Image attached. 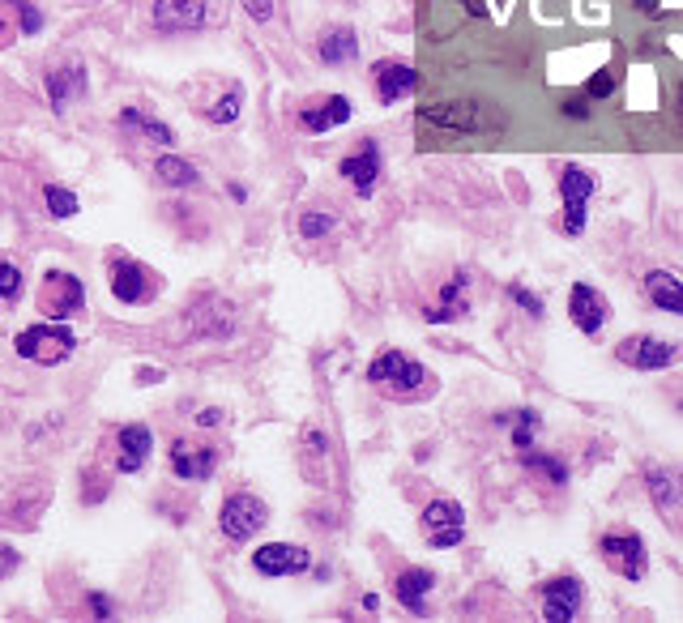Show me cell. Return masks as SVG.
<instances>
[{
    "mask_svg": "<svg viewBox=\"0 0 683 623\" xmlns=\"http://www.w3.org/2000/svg\"><path fill=\"white\" fill-rule=\"evenodd\" d=\"M73 346H77L73 329H65L60 321L56 325H30V329L18 333V355L30 359V363H39V367L65 363L73 355Z\"/></svg>",
    "mask_w": 683,
    "mask_h": 623,
    "instance_id": "obj_1",
    "label": "cell"
},
{
    "mask_svg": "<svg viewBox=\"0 0 683 623\" xmlns=\"http://www.w3.org/2000/svg\"><path fill=\"white\" fill-rule=\"evenodd\" d=\"M368 380L380 385V389L397 393V397H406V393H415V389L427 385V372H423V363L402 355V350H385V355H376V363L368 367Z\"/></svg>",
    "mask_w": 683,
    "mask_h": 623,
    "instance_id": "obj_2",
    "label": "cell"
},
{
    "mask_svg": "<svg viewBox=\"0 0 683 623\" xmlns=\"http://www.w3.org/2000/svg\"><path fill=\"white\" fill-rule=\"evenodd\" d=\"M265 521H269V508H265L261 495H252V491H235L218 513L222 534H227L231 542H248L252 534H261Z\"/></svg>",
    "mask_w": 683,
    "mask_h": 623,
    "instance_id": "obj_3",
    "label": "cell"
},
{
    "mask_svg": "<svg viewBox=\"0 0 683 623\" xmlns=\"http://www.w3.org/2000/svg\"><path fill=\"white\" fill-rule=\"evenodd\" d=\"M82 308H86V286L73 274H65V269H47L39 286V312L52 316V321H65V316Z\"/></svg>",
    "mask_w": 683,
    "mask_h": 623,
    "instance_id": "obj_4",
    "label": "cell"
},
{
    "mask_svg": "<svg viewBox=\"0 0 683 623\" xmlns=\"http://www.w3.org/2000/svg\"><path fill=\"white\" fill-rule=\"evenodd\" d=\"M598 551H602V559H607V564H611L624 581H641V577H645V542H641V534H632V530H611V534H602Z\"/></svg>",
    "mask_w": 683,
    "mask_h": 623,
    "instance_id": "obj_5",
    "label": "cell"
},
{
    "mask_svg": "<svg viewBox=\"0 0 683 623\" xmlns=\"http://www.w3.org/2000/svg\"><path fill=\"white\" fill-rule=\"evenodd\" d=\"M560 193H564V231L581 235L585 231V210H590V197H594V175L581 171V167H564Z\"/></svg>",
    "mask_w": 683,
    "mask_h": 623,
    "instance_id": "obj_6",
    "label": "cell"
},
{
    "mask_svg": "<svg viewBox=\"0 0 683 623\" xmlns=\"http://www.w3.org/2000/svg\"><path fill=\"white\" fill-rule=\"evenodd\" d=\"M423 534L432 547H457L466 534V517H462V504L453 500H432L423 508Z\"/></svg>",
    "mask_w": 683,
    "mask_h": 623,
    "instance_id": "obj_7",
    "label": "cell"
},
{
    "mask_svg": "<svg viewBox=\"0 0 683 623\" xmlns=\"http://www.w3.org/2000/svg\"><path fill=\"white\" fill-rule=\"evenodd\" d=\"M615 355H619V363L637 367V372H662V367L675 363V346L649 338V333H641V338H624V342H619Z\"/></svg>",
    "mask_w": 683,
    "mask_h": 623,
    "instance_id": "obj_8",
    "label": "cell"
},
{
    "mask_svg": "<svg viewBox=\"0 0 683 623\" xmlns=\"http://www.w3.org/2000/svg\"><path fill=\"white\" fill-rule=\"evenodd\" d=\"M581 602H585V585L577 577H555L543 589V619L551 623H568L581 615Z\"/></svg>",
    "mask_w": 683,
    "mask_h": 623,
    "instance_id": "obj_9",
    "label": "cell"
},
{
    "mask_svg": "<svg viewBox=\"0 0 683 623\" xmlns=\"http://www.w3.org/2000/svg\"><path fill=\"white\" fill-rule=\"evenodd\" d=\"M111 295L124 303H146L154 295V274L146 265H137L133 257L111 261Z\"/></svg>",
    "mask_w": 683,
    "mask_h": 623,
    "instance_id": "obj_10",
    "label": "cell"
},
{
    "mask_svg": "<svg viewBox=\"0 0 683 623\" xmlns=\"http://www.w3.org/2000/svg\"><path fill=\"white\" fill-rule=\"evenodd\" d=\"M252 568H257L261 577H291V572L308 568V551L291 547V542H265V547L252 555Z\"/></svg>",
    "mask_w": 683,
    "mask_h": 623,
    "instance_id": "obj_11",
    "label": "cell"
},
{
    "mask_svg": "<svg viewBox=\"0 0 683 623\" xmlns=\"http://www.w3.org/2000/svg\"><path fill=\"white\" fill-rule=\"evenodd\" d=\"M568 316H573V325L581 329V333H594L607 325V299H602L594 286H585V282H577L573 286V295H568Z\"/></svg>",
    "mask_w": 683,
    "mask_h": 623,
    "instance_id": "obj_12",
    "label": "cell"
},
{
    "mask_svg": "<svg viewBox=\"0 0 683 623\" xmlns=\"http://www.w3.org/2000/svg\"><path fill=\"white\" fill-rule=\"evenodd\" d=\"M171 466H176L180 478H210L218 466V449L197 440H176L171 444Z\"/></svg>",
    "mask_w": 683,
    "mask_h": 623,
    "instance_id": "obj_13",
    "label": "cell"
},
{
    "mask_svg": "<svg viewBox=\"0 0 683 623\" xmlns=\"http://www.w3.org/2000/svg\"><path fill=\"white\" fill-rule=\"evenodd\" d=\"M150 449H154L150 427H141V423L120 427V431H116V470L137 474V470H141V461L150 457Z\"/></svg>",
    "mask_w": 683,
    "mask_h": 623,
    "instance_id": "obj_14",
    "label": "cell"
},
{
    "mask_svg": "<svg viewBox=\"0 0 683 623\" xmlns=\"http://www.w3.org/2000/svg\"><path fill=\"white\" fill-rule=\"evenodd\" d=\"M342 175L355 184V193H372L376 180H380V150L376 141H363L351 154L342 158Z\"/></svg>",
    "mask_w": 683,
    "mask_h": 623,
    "instance_id": "obj_15",
    "label": "cell"
},
{
    "mask_svg": "<svg viewBox=\"0 0 683 623\" xmlns=\"http://www.w3.org/2000/svg\"><path fill=\"white\" fill-rule=\"evenodd\" d=\"M346 120H351V103H346L342 94H333V99H325V103L299 107V129L304 133H329V129H338V124H346Z\"/></svg>",
    "mask_w": 683,
    "mask_h": 623,
    "instance_id": "obj_16",
    "label": "cell"
},
{
    "mask_svg": "<svg viewBox=\"0 0 683 623\" xmlns=\"http://www.w3.org/2000/svg\"><path fill=\"white\" fill-rule=\"evenodd\" d=\"M205 18V0H158L154 22L163 30H193Z\"/></svg>",
    "mask_w": 683,
    "mask_h": 623,
    "instance_id": "obj_17",
    "label": "cell"
},
{
    "mask_svg": "<svg viewBox=\"0 0 683 623\" xmlns=\"http://www.w3.org/2000/svg\"><path fill=\"white\" fill-rule=\"evenodd\" d=\"M415 69L410 65H393V60H385V65H376V94H380V103H397V99H406L410 90H415Z\"/></svg>",
    "mask_w": 683,
    "mask_h": 623,
    "instance_id": "obj_18",
    "label": "cell"
},
{
    "mask_svg": "<svg viewBox=\"0 0 683 623\" xmlns=\"http://www.w3.org/2000/svg\"><path fill=\"white\" fill-rule=\"evenodd\" d=\"M645 295L654 299L662 312L683 316V282L675 274H666V269H654V274L645 278Z\"/></svg>",
    "mask_w": 683,
    "mask_h": 623,
    "instance_id": "obj_19",
    "label": "cell"
},
{
    "mask_svg": "<svg viewBox=\"0 0 683 623\" xmlns=\"http://www.w3.org/2000/svg\"><path fill=\"white\" fill-rule=\"evenodd\" d=\"M432 585H436L432 568H406L402 577L393 581V594H397L402 606H410V611H423V598H427V589Z\"/></svg>",
    "mask_w": 683,
    "mask_h": 623,
    "instance_id": "obj_20",
    "label": "cell"
},
{
    "mask_svg": "<svg viewBox=\"0 0 683 623\" xmlns=\"http://www.w3.org/2000/svg\"><path fill=\"white\" fill-rule=\"evenodd\" d=\"M359 56V39L351 26H333L321 35V60L325 65H346V60Z\"/></svg>",
    "mask_w": 683,
    "mask_h": 623,
    "instance_id": "obj_21",
    "label": "cell"
},
{
    "mask_svg": "<svg viewBox=\"0 0 683 623\" xmlns=\"http://www.w3.org/2000/svg\"><path fill=\"white\" fill-rule=\"evenodd\" d=\"M299 461H304V474L312 478V483H325V461H329V440L321 436V431H316V427H308L304 431V440H299Z\"/></svg>",
    "mask_w": 683,
    "mask_h": 623,
    "instance_id": "obj_22",
    "label": "cell"
},
{
    "mask_svg": "<svg viewBox=\"0 0 683 623\" xmlns=\"http://www.w3.org/2000/svg\"><path fill=\"white\" fill-rule=\"evenodd\" d=\"M82 90H86V69L82 65H69V69L47 73V94H52V107L73 103Z\"/></svg>",
    "mask_w": 683,
    "mask_h": 623,
    "instance_id": "obj_23",
    "label": "cell"
},
{
    "mask_svg": "<svg viewBox=\"0 0 683 623\" xmlns=\"http://www.w3.org/2000/svg\"><path fill=\"white\" fill-rule=\"evenodd\" d=\"M645 483H649V491H654V500H658L662 513H671V508L683 500V478H679V474H671V470H662V466H645Z\"/></svg>",
    "mask_w": 683,
    "mask_h": 623,
    "instance_id": "obj_24",
    "label": "cell"
},
{
    "mask_svg": "<svg viewBox=\"0 0 683 623\" xmlns=\"http://www.w3.org/2000/svg\"><path fill=\"white\" fill-rule=\"evenodd\" d=\"M462 291H466V274H457V278L440 291V308H427V321H453V316H462V312H466Z\"/></svg>",
    "mask_w": 683,
    "mask_h": 623,
    "instance_id": "obj_25",
    "label": "cell"
},
{
    "mask_svg": "<svg viewBox=\"0 0 683 623\" xmlns=\"http://www.w3.org/2000/svg\"><path fill=\"white\" fill-rule=\"evenodd\" d=\"M154 171H158V180H163L167 188H193L197 184V167L184 163V158H176V154H163L154 163Z\"/></svg>",
    "mask_w": 683,
    "mask_h": 623,
    "instance_id": "obj_26",
    "label": "cell"
},
{
    "mask_svg": "<svg viewBox=\"0 0 683 623\" xmlns=\"http://www.w3.org/2000/svg\"><path fill=\"white\" fill-rule=\"evenodd\" d=\"M120 124H124V129H137V133H146V137H154V141H163V146H171V141H176V133H171L167 124H158V120H146V116H141V111H133V107H124Z\"/></svg>",
    "mask_w": 683,
    "mask_h": 623,
    "instance_id": "obj_27",
    "label": "cell"
},
{
    "mask_svg": "<svg viewBox=\"0 0 683 623\" xmlns=\"http://www.w3.org/2000/svg\"><path fill=\"white\" fill-rule=\"evenodd\" d=\"M526 466H530L534 474L551 478L555 487H564V483H568V470H564V461H560V457H543V453H530V457H526Z\"/></svg>",
    "mask_w": 683,
    "mask_h": 623,
    "instance_id": "obj_28",
    "label": "cell"
},
{
    "mask_svg": "<svg viewBox=\"0 0 683 623\" xmlns=\"http://www.w3.org/2000/svg\"><path fill=\"white\" fill-rule=\"evenodd\" d=\"M534 431H538V414L534 410H517L513 414V444H517V449H530Z\"/></svg>",
    "mask_w": 683,
    "mask_h": 623,
    "instance_id": "obj_29",
    "label": "cell"
},
{
    "mask_svg": "<svg viewBox=\"0 0 683 623\" xmlns=\"http://www.w3.org/2000/svg\"><path fill=\"white\" fill-rule=\"evenodd\" d=\"M47 210H52L56 218H73L77 214V197L69 193V188H47Z\"/></svg>",
    "mask_w": 683,
    "mask_h": 623,
    "instance_id": "obj_30",
    "label": "cell"
},
{
    "mask_svg": "<svg viewBox=\"0 0 683 623\" xmlns=\"http://www.w3.org/2000/svg\"><path fill=\"white\" fill-rule=\"evenodd\" d=\"M9 5H13V13H18V26L26 30V35H39V30H43V13L30 5V0H9Z\"/></svg>",
    "mask_w": 683,
    "mask_h": 623,
    "instance_id": "obj_31",
    "label": "cell"
},
{
    "mask_svg": "<svg viewBox=\"0 0 683 623\" xmlns=\"http://www.w3.org/2000/svg\"><path fill=\"white\" fill-rule=\"evenodd\" d=\"M235 116H240V90H227L222 94V103L210 111V124H231Z\"/></svg>",
    "mask_w": 683,
    "mask_h": 623,
    "instance_id": "obj_32",
    "label": "cell"
},
{
    "mask_svg": "<svg viewBox=\"0 0 683 623\" xmlns=\"http://www.w3.org/2000/svg\"><path fill=\"white\" fill-rule=\"evenodd\" d=\"M329 231H333V218L329 214H304V218H299V235H304V239H321Z\"/></svg>",
    "mask_w": 683,
    "mask_h": 623,
    "instance_id": "obj_33",
    "label": "cell"
},
{
    "mask_svg": "<svg viewBox=\"0 0 683 623\" xmlns=\"http://www.w3.org/2000/svg\"><path fill=\"white\" fill-rule=\"evenodd\" d=\"M18 13H13L9 0H0V47H9L13 39H18Z\"/></svg>",
    "mask_w": 683,
    "mask_h": 623,
    "instance_id": "obj_34",
    "label": "cell"
},
{
    "mask_svg": "<svg viewBox=\"0 0 683 623\" xmlns=\"http://www.w3.org/2000/svg\"><path fill=\"white\" fill-rule=\"evenodd\" d=\"M22 295V274L9 261H0V299H18Z\"/></svg>",
    "mask_w": 683,
    "mask_h": 623,
    "instance_id": "obj_35",
    "label": "cell"
},
{
    "mask_svg": "<svg viewBox=\"0 0 683 623\" xmlns=\"http://www.w3.org/2000/svg\"><path fill=\"white\" fill-rule=\"evenodd\" d=\"M508 295H513L517 303H521V308H526L530 316H543V303H538L530 291H526V286H508Z\"/></svg>",
    "mask_w": 683,
    "mask_h": 623,
    "instance_id": "obj_36",
    "label": "cell"
},
{
    "mask_svg": "<svg viewBox=\"0 0 683 623\" xmlns=\"http://www.w3.org/2000/svg\"><path fill=\"white\" fill-rule=\"evenodd\" d=\"M244 9H248V18H257V22L274 18V0H244Z\"/></svg>",
    "mask_w": 683,
    "mask_h": 623,
    "instance_id": "obj_37",
    "label": "cell"
},
{
    "mask_svg": "<svg viewBox=\"0 0 683 623\" xmlns=\"http://www.w3.org/2000/svg\"><path fill=\"white\" fill-rule=\"evenodd\" d=\"M590 94H594V99H607V94H611V69H602V73L590 77Z\"/></svg>",
    "mask_w": 683,
    "mask_h": 623,
    "instance_id": "obj_38",
    "label": "cell"
},
{
    "mask_svg": "<svg viewBox=\"0 0 683 623\" xmlns=\"http://www.w3.org/2000/svg\"><path fill=\"white\" fill-rule=\"evenodd\" d=\"M13 568H18V551L0 542V577H13Z\"/></svg>",
    "mask_w": 683,
    "mask_h": 623,
    "instance_id": "obj_39",
    "label": "cell"
},
{
    "mask_svg": "<svg viewBox=\"0 0 683 623\" xmlns=\"http://www.w3.org/2000/svg\"><path fill=\"white\" fill-rule=\"evenodd\" d=\"M90 602H94V611H99V615H103V619H107V615H111V606H107V598H103V594H94V598H90Z\"/></svg>",
    "mask_w": 683,
    "mask_h": 623,
    "instance_id": "obj_40",
    "label": "cell"
},
{
    "mask_svg": "<svg viewBox=\"0 0 683 623\" xmlns=\"http://www.w3.org/2000/svg\"><path fill=\"white\" fill-rule=\"evenodd\" d=\"M632 5H637V9H641V13H654V9H658V5H662V0H632Z\"/></svg>",
    "mask_w": 683,
    "mask_h": 623,
    "instance_id": "obj_41",
    "label": "cell"
},
{
    "mask_svg": "<svg viewBox=\"0 0 683 623\" xmlns=\"http://www.w3.org/2000/svg\"><path fill=\"white\" fill-rule=\"evenodd\" d=\"M218 419H222V414H218V410H205V414H201V427H214Z\"/></svg>",
    "mask_w": 683,
    "mask_h": 623,
    "instance_id": "obj_42",
    "label": "cell"
},
{
    "mask_svg": "<svg viewBox=\"0 0 683 623\" xmlns=\"http://www.w3.org/2000/svg\"><path fill=\"white\" fill-rule=\"evenodd\" d=\"M679 111H683V90H679Z\"/></svg>",
    "mask_w": 683,
    "mask_h": 623,
    "instance_id": "obj_43",
    "label": "cell"
}]
</instances>
